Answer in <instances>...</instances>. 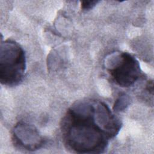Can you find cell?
<instances>
[{"instance_id":"obj_2","label":"cell","mask_w":154,"mask_h":154,"mask_svg":"<svg viewBox=\"0 0 154 154\" xmlns=\"http://www.w3.org/2000/svg\"><path fill=\"white\" fill-rule=\"evenodd\" d=\"M26 68L25 52L16 41H1L0 48V82L2 85H19L25 76Z\"/></svg>"},{"instance_id":"obj_1","label":"cell","mask_w":154,"mask_h":154,"mask_svg":"<svg viewBox=\"0 0 154 154\" xmlns=\"http://www.w3.org/2000/svg\"><path fill=\"white\" fill-rule=\"evenodd\" d=\"M120 120L102 101L85 100L68 109L61 123L64 143L78 153H101L121 129Z\"/></svg>"},{"instance_id":"obj_6","label":"cell","mask_w":154,"mask_h":154,"mask_svg":"<svg viewBox=\"0 0 154 154\" xmlns=\"http://www.w3.org/2000/svg\"><path fill=\"white\" fill-rule=\"evenodd\" d=\"M99 2V1H83L81 2V9L85 11L91 10Z\"/></svg>"},{"instance_id":"obj_5","label":"cell","mask_w":154,"mask_h":154,"mask_svg":"<svg viewBox=\"0 0 154 154\" xmlns=\"http://www.w3.org/2000/svg\"><path fill=\"white\" fill-rule=\"evenodd\" d=\"M131 102L130 96L125 93H121L116 100L112 109L116 112H122L129 106Z\"/></svg>"},{"instance_id":"obj_3","label":"cell","mask_w":154,"mask_h":154,"mask_svg":"<svg viewBox=\"0 0 154 154\" xmlns=\"http://www.w3.org/2000/svg\"><path fill=\"white\" fill-rule=\"evenodd\" d=\"M105 67L112 80L121 87H129L142 75L138 61L128 52H114L105 60Z\"/></svg>"},{"instance_id":"obj_4","label":"cell","mask_w":154,"mask_h":154,"mask_svg":"<svg viewBox=\"0 0 154 154\" xmlns=\"http://www.w3.org/2000/svg\"><path fill=\"white\" fill-rule=\"evenodd\" d=\"M12 141L16 147L28 151L37 150L45 143L43 137L35 127L23 122H19L14 126Z\"/></svg>"}]
</instances>
